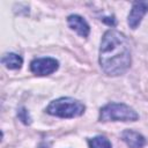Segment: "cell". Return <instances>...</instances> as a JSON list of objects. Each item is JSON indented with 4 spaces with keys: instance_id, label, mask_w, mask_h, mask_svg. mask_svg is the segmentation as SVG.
Wrapping results in <instances>:
<instances>
[{
    "instance_id": "1",
    "label": "cell",
    "mask_w": 148,
    "mask_h": 148,
    "mask_svg": "<svg viewBox=\"0 0 148 148\" xmlns=\"http://www.w3.org/2000/svg\"><path fill=\"white\" fill-rule=\"evenodd\" d=\"M132 62L127 37L114 29L108 30L101 40L99 65L109 76H118L127 72Z\"/></svg>"
},
{
    "instance_id": "2",
    "label": "cell",
    "mask_w": 148,
    "mask_h": 148,
    "mask_svg": "<svg viewBox=\"0 0 148 148\" xmlns=\"http://www.w3.org/2000/svg\"><path fill=\"white\" fill-rule=\"evenodd\" d=\"M84 110L86 106L80 101L71 97H60L52 101L45 111L49 114L59 118H75L82 116Z\"/></svg>"
},
{
    "instance_id": "3",
    "label": "cell",
    "mask_w": 148,
    "mask_h": 148,
    "mask_svg": "<svg viewBox=\"0 0 148 148\" xmlns=\"http://www.w3.org/2000/svg\"><path fill=\"white\" fill-rule=\"evenodd\" d=\"M139 114L124 103H109L99 110V121H135Z\"/></svg>"
},
{
    "instance_id": "4",
    "label": "cell",
    "mask_w": 148,
    "mask_h": 148,
    "mask_svg": "<svg viewBox=\"0 0 148 148\" xmlns=\"http://www.w3.org/2000/svg\"><path fill=\"white\" fill-rule=\"evenodd\" d=\"M59 67L58 60L50 57L36 58L30 62V71L39 76H45L54 73Z\"/></svg>"
},
{
    "instance_id": "5",
    "label": "cell",
    "mask_w": 148,
    "mask_h": 148,
    "mask_svg": "<svg viewBox=\"0 0 148 148\" xmlns=\"http://www.w3.org/2000/svg\"><path fill=\"white\" fill-rule=\"evenodd\" d=\"M147 12H148V2H145V1L134 2L127 17V23L130 28L136 29Z\"/></svg>"
},
{
    "instance_id": "6",
    "label": "cell",
    "mask_w": 148,
    "mask_h": 148,
    "mask_svg": "<svg viewBox=\"0 0 148 148\" xmlns=\"http://www.w3.org/2000/svg\"><path fill=\"white\" fill-rule=\"evenodd\" d=\"M67 23L69 28L74 31H76L81 37H87L90 32V28L88 22L80 15H69L67 17Z\"/></svg>"
},
{
    "instance_id": "7",
    "label": "cell",
    "mask_w": 148,
    "mask_h": 148,
    "mask_svg": "<svg viewBox=\"0 0 148 148\" xmlns=\"http://www.w3.org/2000/svg\"><path fill=\"white\" fill-rule=\"evenodd\" d=\"M121 139L130 148H142L146 145L145 136L132 130H125L121 133Z\"/></svg>"
},
{
    "instance_id": "8",
    "label": "cell",
    "mask_w": 148,
    "mask_h": 148,
    "mask_svg": "<svg viewBox=\"0 0 148 148\" xmlns=\"http://www.w3.org/2000/svg\"><path fill=\"white\" fill-rule=\"evenodd\" d=\"M1 62L8 69H18V68H21V66L23 64V59L21 58V56L16 54V53H6L2 57Z\"/></svg>"
},
{
    "instance_id": "9",
    "label": "cell",
    "mask_w": 148,
    "mask_h": 148,
    "mask_svg": "<svg viewBox=\"0 0 148 148\" xmlns=\"http://www.w3.org/2000/svg\"><path fill=\"white\" fill-rule=\"evenodd\" d=\"M88 145H89V148H112L109 139L102 135L88 139Z\"/></svg>"
},
{
    "instance_id": "10",
    "label": "cell",
    "mask_w": 148,
    "mask_h": 148,
    "mask_svg": "<svg viewBox=\"0 0 148 148\" xmlns=\"http://www.w3.org/2000/svg\"><path fill=\"white\" fill-rule=\"evenodd\" d=\"M17 117H18L20 120H21L23 124H25V125H29V124L31 123L30 114H29V112L27 111L25 108H21V109L18 110V112H17Z\"/></svg>"
}]
</instances>
